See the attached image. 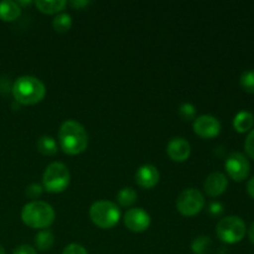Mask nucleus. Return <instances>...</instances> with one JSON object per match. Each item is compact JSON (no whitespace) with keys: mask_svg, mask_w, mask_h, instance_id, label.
<instances>
[{"mask_svg":"<svg viewBox=\"0 0 254 254\" xmlns=\"http://www.w3.org/2000/svg\"><path fill=\"white\" fill-rule=\"evenodd\" d=\"M205 207V197L197 189H185L176 198V208L183 216L192 217Z\"/></svg>","mask_w":254,"mask_h":254,"instance_id":"obj_7","label":"nucleus"},{"mask_svg":"<svg viewBox=\"0 0 254 254\" xmlns=\"http://www.w3.org/2000/svg\"><path fill=\"white\" fill-rule=\"evenodd\" d=\"M37 150L47 156L55 155L57 153V143L52 136L42 135L37 140Z\"/></svg>","mask_w":254,"mask_h":254,"instance_id":"obj_19","label":"nucleus"},{"mask_svg":"<svg viewBox=\"0 0 254 254\" xmlns=\"http://www.w3.org/2000/svg\"><path fill=\"white\" fill-rule=\"evenodd\" d=\"M138 193L133 188H123L117 193V201L123 207H130L135 203Z\"/></svg>","mask_w":254,"mask_h":254,"instance_id":"obj_18","label":"nucleus"},{"mask_svg":"<svg viewBox=\"0 0 254 254\" xmlns=\"http://www.w3.org/2000/svg\"><path fill=\"white\" fill-rule=\"evenodd\" d=\"M212 246L210 237L207 236H200V237L195 238L191 245V250L195 254H207L210 252V248Z\"/></svg>","mask_w":254,"mask_h":254,"instance_id":"obj_21","label":"nucleus"},{"mask_svg":"<svg viewBox=\"0 0 254 254\" xmlns=\"http://www.w3.org/2000/svg\"><path fill=\"white\" fill-rule=\"evenodd\" d=\"M247 191H248V193H250L251 197H252L253 200H254V176H253L252 179H251L250 181H248Z\"/></svg>","mask_w":254,"mask_h":254,"instance_id":"obj_30","label":"nucleus"},{"mask_svg":"<svg viewBox=\"0 0 254 254\" xmlns=\"http://www.w3.org/2000/svg\"><path fill=\"white\" fill-rule=\"evenodd\" d=\"M254 124V117L251 112L242 111L240 113L236 114L233 118V128L238 133H247L253 128Z\"/></svg>","mask_w":254,"mask_h":254,"instance_id":"obj_15","label":"nucleus"},{"mask_svg":"<svg viewBox=\"0 0 254 254\" xmlns=\"http://www.w3.org/2000/svg\"><path fill=\"white\" fill-rule=\"evenodd\" d=\"M42 192H44V186L40 185V184H31V185H29L26 188V195L29 196L30 198H37L40 197V196L42 195Z\"/></svg>","mask_w":254,"mask_h":254,"instance_id":"obj_24","label":"nucleus"},{"mask_svg":"<svg viewBox=\"0 0 254 254\" xmlns=\"http://www.w3.org/2000/svg\"><path fill=\"white\" fill-rule=\"evenodd\" d=\"M37 9L44 14H60L66 7V0H37L34 2Z\"/></svg>","mask_w":254,"mask_h":254,"instance_id":"obj_16","label":"nucleus"},{"mask_svg":"<svg viewBox=\"0 0 254 254\" xmlns=\"http://www.w3.org/2000/svg\"><path fill=\"white\" fill-rule=\"evenodd\" d=\"M12 254H37V251L30 245H20L12 251Z\"/></svg>","mask_w":254,"mask_h":254,"instance_id":"obj_27","label":"nucleus"},{"mask_svg":"<svg viewBox=\"0 0 254 254\" xmlns=\"http://www.w3.org/2000/svg\"><path fill=\"white\" fill-rule=\"evenodd\" d=\"M52 26L57 32H67L72 26V16L67 12H60L52 20Z\"/></svg>","mask_w":254,"mask_h":254,"instance_id":"obj_20","label":"nucleus"},{"mask_svg":"<svg viewBox=\"0 0 254 254\" xmlns=\"http://www.w3.org/2000/svg\"><path fill=\"white\" fill-rule=\"evenodd\" d=\"M21 14V7L17 1L4 0L0 1V19L4 21H14Z\"/></svg>","mask_w":254,"mask_h":254,"instance_id":"obj_14","label":"nucleus"},{"mask_svg":"<svg viewBox=\"0 0 254 254\" xmlns=\"http://www.w3.org/2000/svg\"><path fill=\"white\" fill-rule=\"evenodd\" d=\"M192 128L193 131L203 139L216 138L221 133L220 121L210 114H203V116L195 118Z\"/></svg>","mask_w":254,"mask_h":254,"instance_id":"obj_10","label":"nucleus"},{"mask_svg":"<svg viewBox=\"0 0 254 254\" xmlns=\"http://www.w3.org/2000/svg\"><path fill=\"white\" fill-rule=\"evenodd\" d=\"M56 213L54 207L45 201L35 200L27 202L21 210V220L27 227L46 230L55 222Z\"/></svg>","mask_w":254,"mask_h":254,"instance_id":"obj_3","label":"nucleus"},{"mask_svg":"<svg viewBox=\"0 0 254 254\" xmlns=\"http://www.w3.org/2000/svg\"><path fill=\"white\" fill-rule=\"evenodd\" d=\"M62 254H88V252L83 246L78 245V243H71L64 247Z\"/></svg>","mask_w":254,"mask_h":254,"instance_id":"obj_25","label":"nucleus"},{"mask_svg":"<svg viewBox=\"0 0 254 254\" xmlns=\"http://www.w3.org/2000/svg\"><path fill=\"white\" fill-rule=\"evenodd\" d=\"M160 180L158 168L151 164H144L136 170L135 183L143 189H153Z\"/></svg>","mask_w":254,"mask_h":254,"instance_id":"obj_12","label":"nucleus"},{"mask_svg":"<svg viewBox=\"0 0 254 254\" xmlns=\"http://www.w3.org/2000/svg\"><path fill=\"white\" fill-rule=\"evenodd\" d=\"M71 181V174L64 163L55 161L46 166L42 175V186L47 192L59 193L66 190Z\"/></svg>","mask_w":254,"mask_h":254,"instance_id":"obj_5","label":"nucleus"},{"mask_svg":"<svg viewBox=\"0 0 254 254\" xmlns=\"http://www.w3.org/2000/svg\"><path fill=\"white\" fill-rule=\"evenodd\" d=\"M59 144L64 153L77 155L83 153L88 146V134L81 123L69 119L60 127Z\"/></svg>","mask_w":254,"mask_h":254,"instance_id":"obj_1","label":"nucleus"},{"mask_svg":"<svg viewBox=\"0 0 254 254\" xmlns=\"http://www.w3.org/2000/svg\"><path fill=\"white\" fill-rule=\"evenodd\" d=\"M124 225L131 232H144L149 228L151 223L150 215L146 212L145 210L140 207H133L129 208L126 213H124Z\"/></svg>","mask_w":254,"mask_h":254,"instance_id":"obj_9","label":"nucleus"},{"mask_svg":"<svg viewBox=\"0 0 254 254\" xmlns=\"http://www.w3.org/2000/svg\"><path fill=\"white\" fill-rule=\"evenodd\" d=\"M55 243V236L49 228L46 230H40L37 235L35 236V247L39 251H49L51 250Z\"/></svg>","mask_w":254,"mask_h":254,"instance_id":"obj_17","label":"nucleus"},{"mask_svg":"<svg viewBox=\"0 0 254 254\" xmlns=\"http://www.w3.org/2000/svg\"><path fill=\"white\" fill-rule=\"evenodd\" d=\"M245 149L247 155L250 156V158L254 159V129L251 130V133L248 134L247 139H246Z\"/></svg>","mask_w":254,"mask_h":254,"instance_id":"obj_26","label":"nucleus"},{"mask_svg":"<svg viewBox=\"0 0 254 254\" xmlns=\"http://www.w3.org/2000/svg\"><path fill=\"white\" fill-rule=\"evenodd\" d=\"M12 96L15 101L24 106H32L45 98L46 87L44 82L34 76H21L12 84Z\"/></svg>","mask_w":254,"mask_h":254,"instance_id":"obj_2","label":"nucleus"},{"mask_svg":"<svg viewBox=\"0 0 254 254\" xmlns=\"http://www.w3.org/2000/svg\"><path fill=\"white\" fill-rule=\"evenodd\" d=\"M247 227L245 221L238 216H227L218 221L216 226V235L227 245H235L245 238Z\"/></svg>","mask_w":254,"mask_h":254,"instance_id":"obj_6","label":"nucleus"},{"mask_svg":"<svg viewBox=\"0 0 254 254\" xmlns=\"http://www.w3.org/2000/svg\"><path fill=\"white\" fill-rule=\"evenodd\" d=\"M89 217L97 227L109 230L117 226L121 220V210L117 203L112 201L99 200L92 203L89 208Z\"/></svg>","mask_w":254,"mask_h":254,"instance_id":"obj_4","label":"nucleus"},{"mask_svg":"<svg viewBox=\"0 0 254 254\" xmlns=\"http://www.w3.org/2000/svg\"><path fill=\"white\" fill-rule=\"evenodd\" d=\"M240 83L247 93L254 94V69H248L241 74Z\"/></svg>","mask_w":254,"mask_h":254,"instance_id":"obj_22","label":"nucleus"},{"mask_svg":"<svg viewBox=\"0 0 254 254\" xmlns=\"http://www.w3.org/2000/svg\"><path fill=\"white\" fill-rule=\"evenodd\" d=\"M210 211L213 213V215H218V213H221L223 211L222 210V205H221V203H218V202L211 203Z\"/></svg>","mask_w":254,"mask_h":254,"instance_id":"obj_28","label":"nucleus"},{"mask_svg":"<svg viewBox=\"0 0 254 254\" xmlns=\"http://www.w3.org/2000/svg\"><path fill=\"white\" fill-rule=\"evenodd\" d=\"M0 254H5V250L2 246H0Z\"/></svg>","mask_w":254,"mask_h":254,"instance_id":"obj_32","label":"nucleus"},{"mask_svg":"<svg viewBox=\"0 0 254 254\" xmlns=\"http://www.w3.org/2000/svg\"><path fill=\"white\" fill-rule=\"evenodd\" d=\"M248 238H250L251 243L254 245V222L251 225L250 230H248Z\"/></svg>","mask_w":254,"mask_h":254,"instance_id":"obj_31","label":"nucleus"},{"mask_svg":"<svg viewBox=\"0 0 254 254\" xmlns=\"http://www.w3.org/2000/svg\"><path fill=\"white\" fill-rule=\"evenodd\" d=\"M89 2L91 1H88V0H72L69 4H71L73 7H83V6H87Z\"/></svg>","mask_w":254,"mask_h":254,"instance_id":"obj_29","label":"nucleus"},{"mask_svg":"<svg viewBox=\"0 0 254 254\" xmlns=\"http://www.w3.org/2000/svg\"><path fill=\"white\" fill-rule=\"evenodd\" d=\"M179 116L184 121H191L196 118V107L191 103H183L179 108Z\"/></svg>","mask_w":254,"mask_h":254,"instance_id":"obj_23","label":"nucleus"},{"mask_svg":"<svg viewBox=\"0 0 254 254\" xmlns=\"http://www.w3.org/2000/svg\"><path fill=\"white\" fill-rule=\"evenodd\" d=\"M166 153L169 158L178 163H183L189 159L191 154V145L183 136H175L170 139L166 145Z\"/></svg>","mask_w":254,"mask_h":254,"instance_id":"obj_11","label":"nucleus"},{"mask_svg":"<svg viewBox=\"0 0 254 254\" xmlns=\"http://www.w3.org/2000/svg\"><path fill=\"white\" fill-rule=\"evenodd\" d=\"M228 176L235 181H243L248 178L251 171V164L242 153H232L228 155L225 163Z\"/></svg>","mask_w":254,"mask_h":254,"instance_id":"obj_8","label":"nucleus"},{"mask_svg":"<svg viewBox=\"0 0 254 254\" xmlns=\"http://www.w3.org/2000/svg\"><path fill=\"white\" fill-rule=\"evenodd\" d=\"M228 180L225 174L220 171L211 173L203 183V190L211 197H217L227 190Z\"/></svg>","mask_w":254,"mask_h":254,"instance_id":"obj_13","label":"nucleus"}]
</instances>
